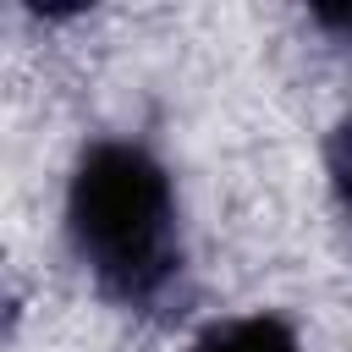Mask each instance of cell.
Returning <instances> with one entry per match:
<instances>
[{
  "instance_id": "6da1fadb",
  "label": "cell",
  "mask_w": 352,
  "mask_h": 352,
  "mask_svg": "<svg viewBox=\"0 0 352 352\" xmlns=\"http://www.w3.org/2000/svg\"><path fill=\"white\" fill-rule=\"evenodd\" d=\"M66 236L94 286L126 314H160L182 297V214L170 170L126 138L82 148L66 182Z\"/></svg>"
},
{
  "instance_id": "7a4b0ae2",
  "label": "cell",
  "mask_w": 352,
  "mask_h": 352,
  "mask_svg": "<svg viewBox=\"0 0 352 352\" xmlns=\"http://www.w3.org/2000/svg\"><path fill=\"white\" fill-rule=\"evenodd\" d=\"M192 352H302V341L280 314H236L209 324L192 341Z\"/></svg>"
},
{
  "instance_id": "3957f363",
  "label": "cell",
  "mask_w": 352,
  "mask_h": 352,
  "mask_svg": "<svg viewBox=\"0 0 352 352\" xmlns=\"http://www.w3.org/2000/svg\"><path fill=\"white\" fill-rule=\"evenodd\" d=\"M324 170H330V192H336V209L341 220L352 226V110L330 126L324 138Z\"/></svg>"
},
{
  "instance_id": "277c9868",
  "label": "cell",
  "mask_w": 352,
  "mask_h": 352,
  "mask_svg": "<svg viewBox=\"0 0 352 352\" xmlns=\"http://www.w3.org/2000/svg\"><path fill=\"white\" fill-rule=\"evenodd\" d=\"M314 22L330 28L336 38H352V6H314Z\"/></svg>"
}]
</instances>
